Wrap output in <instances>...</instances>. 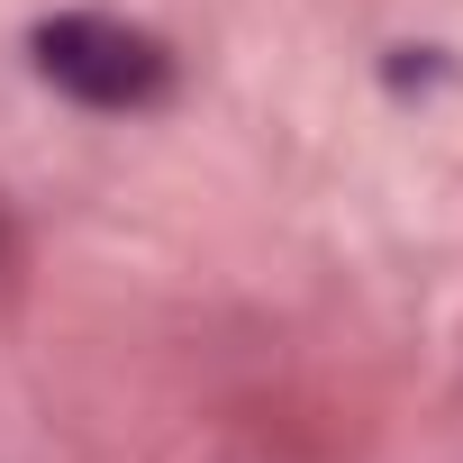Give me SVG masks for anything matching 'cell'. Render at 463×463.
Instances as JSON below:
<instances>
[{
	"label": "cell",
	"mask_w": 463,
	"mask_h": 463,
	"mask_svg": "<svg viewBox=\"0 0 463 463\" xmlns=\"http://www.w3.org/2000/svg\"><path fill=\"white\" fill-rule=\"evenodd\" d=\"M37 73L73 91L82 109H146L173 91V55L128 28V19H46L37 28Z\"/></svg>",
	"instance_id": "1"
}]
</instances>
